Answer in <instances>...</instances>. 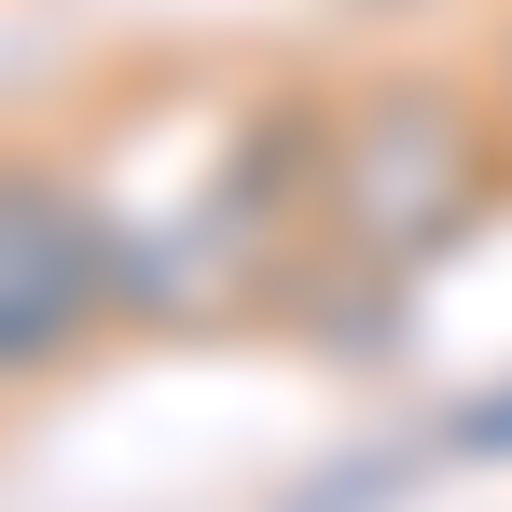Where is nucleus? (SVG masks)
Here are the masks:
<instances>
[{
	"mask_svg": "<svg viewBox=\"0 0 512 512\" xmlns=\"http://www.w3.org/2000/svg\"><path fill=\"white\" fill-rule=\"evenodd\" d=\"M111 333H125V305H111V222H97V180L70 167V153L0 139V402L84 374Z\"/></svg>",
	"mask_w": 512,
	"mask_h": 512,
	"instance_id": "obj_3",
	"label": "nucleus"
},
{
	"mask_svg": "<svg viewBox=\"0 0 512 512\" xmlns=\"http://www.w3.org/2000/svg\"><path fill=\"white\" fill-rule=\"evenodd\" d=\"M346 14H374V28H416V14H443V0H346Z\"/></svg>",
	"mask_w": 512,
	"mask_h": 512,
	"instance_id": "obj_7",
	"label": "nucleus"
},
{
	"mask_svg": "<svg viewBox=\"0 0 512 512\" xmlns=\"http://www.w3.org/2000/svg\"><path fill=\"white\" fill-rule=\"evenodd\" d=\"M429 457H443V471H512V374L471 388V402H443V416H429Z\"/></svg>",
	"mask_w": 512,
	"mask_h": 512,
	"instance_id": "obj_6",
	"label": "nucleus"
},
{
	"mask_svg": "<svg viewBox=\"0 0 512 512\" xmlns=\"http://www.w3.org/2000/svg\"><path fill=\"white\" fill-rule=\"evenodd\" d=\"M512 222V111L485 70H346L333 84V250L388 263V277H443Z\"/></svg>",
	"mask_w": 512,
	"mask_h": 512,
	"instance_id": "obj_2",
	"label": "nucleus"
},
{
	"mask_svg": "<svg viewBox=\"0 0 512 512\" xmlns=\"http://www.w3.org/2000/svg\"><path fill=\"white\" fill-rule=\"evenodd\" d=\"M416 291L429 277H388V263H360V250H319L291 263V291H277V319L263 333L277 346H305V360H333V374H374V360H402L416 346Z\"/></svg>",
	"mask_w": 512,
	"mask_h": 512,
	"instance_id": "obj_4",
	"label": "nucleus"
},
{
	"mask_svg": "<svg viewBox=\"0 0 512 512\" xmlns=\"http://www.w3.org/2000/svg\"><path fill=\"white\" fill-rule=\"evenodd\" d=\"M485 84H499V111H512V28H499V56H485Z\"/></svg>",
	"mask_w": 512,
	"mask_h": 512,
	"instance_id": "obj_8",
	"label": "nucleus"
},
{
	"mask_svg": "<svg viewBox=\"0 0 512 512\" xmlns=\"http://www.w3.org/2000/svg\"><path fill=\"white\" fill-rule=\"evenodd\" d=\"M416 471H429V429H416V443H374V457H333L305 499H277V512H388Z\"/></svg>",
	"mask_w": 512,
	"mask_h": 512,
	"instance_id": "obj_5",
	"label": "nucleus"
},
{
	"mask_svg": "<svg viewBox=\"0 0 512 512\" xmlns=\"http://www.w3.org/2000/svg\"><path fill=\"white\" fill-rule=\"evenodd\" d=\"M84 180H97V222H111V305H125V333H153V346L263 333L277 291H291V263L333 222V84H305V70L194 84V125H180L167 167L125 139Z\"/></svg>",
	"mask_w": 512,
	"mask_h": 512,
	"instance_id": "obj_1",
	"label": "nucleus"
}]
</instances>
